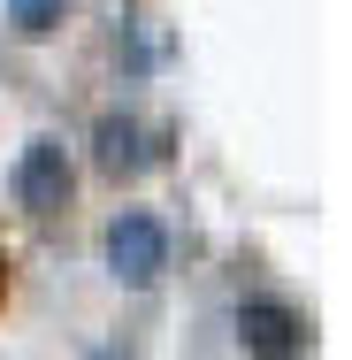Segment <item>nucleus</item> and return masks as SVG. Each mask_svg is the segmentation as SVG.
Masks as SVG:
<instances>
[{"mask_svg": "<svg viewBox=\"0 0 352 360\" xmlns=\"http://www.w3.org/2000/svg\"><path fill=\"white\" fill-rule=\"evenodd\" d=\"M100 253H107V276H115V284L145 291L161 269H169V230H161V215H145V207H123V215L107 222Z\"/></svg>", "mask_w": 352, "mask_h": 360, "instance_id": "nucleus-1", "label": "nucleus"}, {"mask_svg": "<svg viewBox=\"0 0 352 360\" xmlns=\"http://www.w3.org/2000/svg\"><path fill=\"white\" fill-rule=\"evenodd\" d=\"M70 200H77V169H70V153H62V139H31L15 153V207L54 222Z\"/></svg>", "mask_w": 352, "mask_h": 360, "instance_id": "nucleus-2", "label": "nucleus"}, {"mask_svg": "<svg viewBox=\"0 0 352 360\" xmlns=\"http://www.w3.org/2000/svg\"><path fill=\"white\" fill-rule=\"evenodd\" d=\"M237 345L253 360H299L306 353V322H299L283 299H245V307H237Z\"/></svg>", "mask_w": 352, "mask_h": 360, "instance_id": "nucleus-3", "label": "nucleus"}, {"mask_svg": "<svg viewBox=\"0 0 352 360\" xmlns=\"http://www.w3.org/2000/svg\"><path fill=\"white\" fill-rule=\"evenodd\" d=\"M161 153H169V146L153 139L138 115H100V123H92V161H100L115 184H123V176H145Z\"/></svg>", "mask_w": 352, "mask_h": 360, "instance_id": "nucleus-4", "label": "nucleus"}, {"mask_svg": "<svg viewBox=\"0 0 352 360\" xmlns=\"http://www.w3.org/2000/svg\"><path fill=\"white\" fill-rule=\"evenodd\" d=\"M62 15H70V0H8V23H15L23 39H54Z\"/></svg>", "mask_w": 352, "mask_h": 360, "instance_id": "nucleus-5", "label": "nucleus"}, {"mask_svg": "<svg viewBox=\"0 0 352 360\" xmlns=\"http://www.w3.org/2000/svg\"><path fill=\"white\" fill-rule=\"evenodd\" d=\"M0 307H8V253H0Z\"/></svg>", "mask_w": 352, "mask_h": 360, "instance_id": "nucleus-6", "label": "nucleus"}]
</instances>
